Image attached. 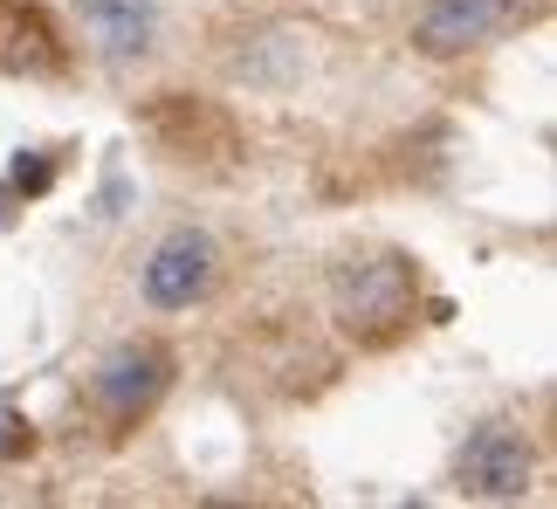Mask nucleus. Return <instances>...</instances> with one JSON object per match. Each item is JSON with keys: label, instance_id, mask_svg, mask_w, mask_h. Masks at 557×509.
Listing matches in <instances>:
<instances>
[{"label": "nucleus", "instance_id": "1", "mask_svg": "<svg viewBox=\"0 0 557 509\" xmlns=\"http://www.w3.org/2000/svg\"><path fill=\"white\" fill-rule=\"evenodd\" d=\"M406 310H413V269L399 254H366V262L337 275V316L351 331L385 337L393 324H406Z\"/></svg>", "mask_w": 557, "mask_h": 509}, {"label": "nucleus", "instance_id": "2", "mask_svg": "<svg viewBox=\"0 0 557 509\" xmlns=\"http://www.w3.org/2000/svg\"><path fill=\"white\" fill-rule=\"evenodd\" d=\"M213 241L200 235V227H173L159 248H152V262H145V296H152L159 310H186V303H200V296L213 289Z\"/></svg>", "mask_w": 557, "mask_h": 509}, {"label": "nucleus", "instance_id": "3", "mask_svg": "<svg viewBox=\"0 0 557 509\" xmlns=\"http://www.w3.org/2000/svg\"><path fill=\"white\" fill-rule=\"evenodd\" d=\"M461 489L482 496V502H517L530 489V448H523V434L482 427L461 448Z\"/></svg>", "mask_w": 557, "mask_h": 509}, {"label": "nucleus", "instance_id": "4", "mask_svg": "<svg viewBox=\"0 0 557 509\" xmlns=\"http://www.w3.org/2000/svg\"><path fill=\"white\" fill-rule=\"evenodd\" d=\"M509 14H517V0H426L420 49L426 55H461V49H475L482 35H496Z\"/></svg>", "mask_w": 557, "mask_h": 509}, {"label": "nucleus", "instance_id": "5", "mask_svg": "<svg viewBox=\"0 0 557 509\" xmlns=\"http://www.w3.org/2000/svg\"><path fill=\"white\" fill-rule=\"evenodd\" d=\"M159 386H165V351H159V345H132V351H117L111 365L97 372V399H103L117 420L145 413V407L159 399Z\"/></svg>", "mask_w": 557, "mask_h": 509}, {"label": "nucleus", "instance_id": "6", "mask_svg": "<svg viewBox=\"0 0 557 509\" xmlns=\"http://www.w3.org/2000/svg\"><path fill=\"white\" fill-rule=\"evenodd\" d=\"M83 21H90L103 55L132 62V55L152 49V35H159V0H83Z\"/></svg>", "mask_w": 557, "mask_h": 509}, {"label": "nucleus", "instance_id": "7", "mask_svg": "<svg viewBox=\"0 0 557 509\" xmlns=\"http://www.w3.org/2000/svg\"><path fill=\"white\" fill-rule=\"evenodd\" d=\"M14 455H28V420L14 407H0V461H14Z\"/></svg>", "mask_w": 557, "mask_h": 509}]
</instances>
